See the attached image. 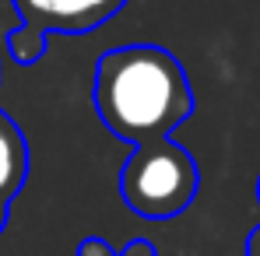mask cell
I'll return each instance as SVG.
<instances>
[{
    "instance_id": "6",
    "label": "cell",
    "mask_w": 260,
    "mask_h": 256,
    "mask_svg": "<svg viewBox=\"0 0 260 256\" xmlns=\"http://www.w3.org/2000/svg\"><path fill=\"white\" fill-rule=\"evenodd\" d=\"M116 256H155V246L148 239H130L123 249H116Z\"/></svg>"
},
{
    "instance_id": "5",
    "label": "cell",
    "mask_w": 260,
    "mask_h": 256,
    "mask_svg": "<svg viewBox=\"0 0 260 256\" xmlns=\"http://www.w3.org/2000/svg\"><path fill=\"white\" fill-rule=\"evenodd\" d=\"M78 256H116V246L106 242L102 235H88L78 242Z\"/></svg>"
},
{
    "instance_id": "3",
    "label": "cell",
    "mask_w": 260,
    "mask_h": 256,
    "mask_svg": "<svg viewBox=\"0 0 260 256\" xmlns=\"http://www.w3.org/2000/svg\"><path fill=\"white\" fill-rule=\"evenodd\" d=\"M127 0H14L18 28L7 39V53L18 63H36L46 53V39L53 32L81 35L106 25Z\"/></svg>"
},
{
    "instance_id": "4",
    "label": "cell",
    "mask_w": 260,
    "mask_h": 256,
    "mask_svg": "<svg viewBox=\"0 0 260 256\" xmlns=\"http://www.w3.org/2000/svg\"><path fill=\"white\" fill-rule=\"evenodd\" d=\"M28 175V144L14 120L0 109V200L11 204Z\"/></svg>"
},
{
    "instance_id": "1",
    "label": "cell",
    "mask_w": 260,
    "mask_h": 256,
    "mask_svg": "<svg viewBox=\"0 0 260 256\" xmlns=\"http://www.w3.org/2000/svg\"><path fill=\"white\" fill-rule=\"evenodd\" d=\"M91 98L106 130L134 148L166 140L193 113V91L179 60L144 43L102 53Z\"/></svg>"
},
{
    "instance_id": "8",
    "label": "cell",
    "mask_w": 260,
    "mask_h": 256,
    "mask_svg": "<svg viewBox=\"0 0 260 256\" xmlns=\"http://www.w3.org/2000/svg\"><path fill=\"white\" fill-rule=\"evenodd\" d=\"M7 207H11V204L0 200V232H4V225H7Z\"/></svg>"
},
{
    "instance_id": "2",
    "label": "cell",
    "mask_w": 260,
    "mask_h": 256,
    "mask_svg": "<svg viewBox=\"0 0 260 256\" xmlns=\"http://www.w3.org/2000/svg\"><path fill=\"white\" fill-rule=\"evenodd\" d=\"M197 186H201L197 162L173 137L134 148L120 172V193L127 207L155 221L183 214L193 204Z\"/></svg>"
},
{
    "instance_id": "7",
    "label": "cell",
    "mask_w": 260,
    "mask_h": 256,
    "mask_svg": "<svg viewBox=\"0 0 260 256\" xmlns=\"http://www.w3.org/2000/svg\"><path fill=\"white\" fill-rule=\"evenodd\" d=\"M246 256H260V225L246 235Z\"/></svg>"
},
{
    "instance_id": "9",
    "label": "cell",
    "mask_w": 260,
    "mask_h": 256,
    "mask_svg": "<svg viewBox=\"0 0 260 256\" xmlns=\"http://www.w3.org/2000/svg\"><path fill=\"white\" fill-rule=\"evenodd\" d=\"M257 197H260V182H257Z\"/></svg>"
}]
</instances>
